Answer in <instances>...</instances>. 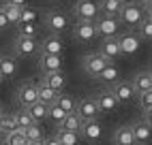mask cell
<instances>
[{"label": "cell", "instance_id": "ffe728a7", "mask_svg": "<svg viewBox=\"0 0 152 145\" xmlns=\"http://www.w3.org/2000/svg\"><path fill=\"white\" fill-rule=\"evenodd\" d=\"M96 7L105 13L103 17H114V19H118L120 11H122V2L120 0H101V4H96Z\"/></svg>", "mask_w": 152, "mask_h": 145}, {"label": "cell", "instance_id": "4316f807", "mask_svg": "<svg viewBox=\"0 0 152 145\" xmlns=\"http://www.w3.org/2000/svg\"><path fill=\"white\" fill-rule=\"evenodd\" d=\"M54 102H56V105L62 109L64 113H75V100H73V96H69V94H58Z\"/></svg>", "mask_w": 152, "mask_h": 145}, {"label": "cell", "instance_id": "9a60e30c", "mask_svg": "<svg viewBox=\"0 0 152 145\" xmlns=\"http://www.w3.org/2000/svg\"><path fill=\"white\" fill-rule=\"evenodd\" d=\"M41 83L60 94V90H62L64 83H66V77L62 75V70H58V72H47V75H43V81H41Z\"/></svg>", "mask_w": 152, "mask_h": 145}, {"label": "cell", "instance_id": "d6986e66", "mask_svg": "<svg viewBox=\"0 0 152 145\" xmlns=\"http://www.w3.org/2000/svg\"><path fill=\"white\" fill-rule=\"evenodd\" d=\"M0 11H2V15H4V19H7V24H15V26H17V24H22V11H24V9L2 2Z\"/></svg>", "mask_w": 152, "mask_h": 145}, {"label": "cell", "instance_id": "2e32d148", "mask_svg": "<svg viewBox=\"0 0 152 145\" xmlns=\"http://www.w3.org/2000/svg\"><path fill=\"white\" fill-rule=\"evenodd\" d=\"M101 56H103L107 62L116 60L118 56H122V51H120V45H118V38H105V43L101 45Z\"/></svg>", "mask_w": 152, "mask_h": 145}, {"label": "cell", "instance_id": "8992f818", "mask_svg": "<svg viewBox=\"0 0 152 145\" xmlns=\"http://www.w3.org/2000/svg\"><path fill=\"white\" fill-rule=\"evenodd\" d=\"M94 30H96V34L105 36V38H114L120 30V22L114 17H99L94 22Z\"/></svg>", "mask_w": 152, "mask_h": 145}, {"label": "cell", "instance_id": "f1b7e54d", "mask_svg": "<svg viewBox=\"0 0 152 145\" xmlns=\"http://www.w3.org/2000/svg\"><path fill=\"white\" fill-rule=\"evenodd\" d=\"M2 145H28V141H26V137H24V130L17 128V130H13V132H9Z\"/></svg>", "mask_w": 152, "mask_h": 145}, {"label": "cell", "instance_id": "603a6c76", "mask_svg": "<svg viewBox=\"0 0 152 145\" xmlns=\"http://www.w3.org/2000/svg\"><path fill=\"white\" fill-rule=\"evenodd\" d=\"M96 79L103 81V83H109V86H111V83H116V81L120 79V72H118V68H116L114 64H107V66L96 75Z\"/></svg>", "mask_w": 152, "mask_h": 145}, {"label": "cell", "instance_id": "74e56055", "mask_svg": "<svg viewBox=\"0 0 152 145\" xmlns=\"http://www.w3.org/2000/svg\"><path fill=\"white\" fill-rule=\"evenodd\" d=\"M43 143H45V145H60V141H58L56 137H49V139H43Z\"/></svg>", "mask_w": 152, "mask_h": 145}, {"label": "cell", "instance_id": "e0dca14e", "mask_svg": "<svg viewBox=\"0 0 152 145\" xmlns=\"http://www.w3.org/2000/svg\"><path fill=\"white\" fill-rule=\"evenodd\" d=\"M84 132V137L88 141H96L101 139V134H103V126L99 124V120H88V122H82V128H79Z\"/></svg>", "mask_w": 152, "mask_h": 145}, {"label": "cell", "instance_id": "277c9868", "mask_svg": "<svg viewBox=\"0 0 152 145\" xmlns=\"http://www.w3.org/2000/svg\"><path fill=\"white\" fill-rule=\"evenodd\" d=\"M144 17H146L144 15V9H141L139 4H135V7H122V11H120V15H118V22H122L129 28H135V26L141 24V19H144Z\"/></svg>", "mask_w": 152, "mask_h": 145}, {"label": "cell", "instance_id": "d4e9b609", "mask_svg": "<svg viewBox=\"0 0 152 145\" xmlns=\"http://www.w3.org/2000/svg\"><path fill=\"white\" fill-rule=\"evenodd\" d=\"M28 115L32 117L34 122H39V120H43V117H47V111H49V105H45V102H34V105H30L28 109Z\"/></svg>", "mask_w": 152, "mask_h": 145}, {"label": "cell", "instance_id": "cb8c5ba5", "mask_svg": "<svg viewBox=\"0 0 152 145\" xmlns=\"http://www.w3.org/2000/svg\"><path fill=\"white\" fill-rule=\"evenodd\" d=\"M56 96H58V92L49 90V88H47V86H43V83H37V100H39V102L52 105V102L56 100Z\"/></svg>", "mask_w": 152, "mask_h": 145}, {"label": "cell", "instance_id": "6da1fadb", "mask_svg": "<svg viewBox=\"0 0 152 145\" xmlns=\"http://www.w3.org/2000/svg\"><path fill=\"white\" fill-rule=\"evenodd\" d=\"M39 49H41V43L37 38H30V36H17L13 43V51L19 58H30V56L39 54Z\"/></svg>", "mask_w": 152, "mask_h": 145}, {"label": "cell", "instance_id": "1f68e13d", "mask_svg": "<svg viewBox=\"0 0 152 145\" xmlns=\"http://www.w3.org/2000/svg\"><path fill=\"white\" fill-rule=\"evenodd\" d=\"M24 137H26V141H39V139H43V132H41V126L34 122L32 126H28V128H24Z\"/></svg>", "mask_w": 152, "mask_h": 145}, {"label": "cell", "instance_id": "836d02e7", "mask_svg": "<svg viewBox=\"0 0 152 145\" xmlns=\"http://www.w3.org/2000/svg\"><path fill=\"white\" fill-rule=\"evenodd\" d=\"M56 139L60 141V145H75V143H77V132H66V130H58Z\"/></svg>", "mask_w": 152, "mask_h": 145}, {"label": "cell", "instance_id": "7402d4cb", "mask_svg": "<svg viewBox=\"0 0 152 145\" xmlns=\"http://www.w3.org/2000/svg\"><path fill=\"white\" fill-rule=\"evenodd\" d=\"M114 143H116V145H135L131 126H120V128L114 132Z\"/></svg>", "mask_w": 152, "mask_h": 145}, {"label": "cell", "instance_id": "f35d334b", "mask_svg": "<svg viewBox=\"0 0 152 145\" xmlns=\"http://www.w3.org/2000/svg\"><path fill=\"white\" fill-rule=\"evenodd\" d=\"M9 24H7V19H4V15H2V11H0V30H4Z\"/></svg>", "mask_w": 152, "mask_h": 145}, {"label": "cell", "instance_id": "5b68a950", "mask_svg": "<svg viewBox=\"0 0 152 145\" xmlns=\"http://www.w3.org/2000/svg\"><path fill=\"white\" fill-rule=\"evenodd\" d=\"M109 92L118 100V105H120V102H131V100L137 96L135 90H133V86H131V81H116V83H111Z\"/></svg>", "mask_w": 152, "mask_h": 145}, {"label": "cell", "instance_id": "9c48e42d", "mask_svg": "<svg viewBox=\"0 0 152 145\" xmlns=\"http://www.w3.org/2000/svg\"><path fill=\"white\" fill-rule=\"evenodd\" d=\"M47 28L52 30L54 34H62L64 30L69 28L66 15L60 13V11H49V13H47Z\"/></svg>", "mask_w": 152, "mask_h": 145}, {"label": "cell", "instance_id": "d590c367", "mask_svg": "<svg viewBox=\"0 0 152 145\" xmlns=\"http://www.w3.org/2000/svg\"><path fill=\"white\" fill-rule=\"evenodd\" d=\"M64 115H66V113L62 111V109H60L58 105H56V102H52V105H49V111H47V117H52L56 124H60V122H62L64 120Z\"/></svg>", "mask_w": 152, "mask_h": 145}, {"label": "cell", "instance_id": "b9f144b4", "mask_svg": "<svg viewBox=\"0 0 152 145\" xmlns=\"http://www.w3.org/2000/svg\"><path fill=\"white\" fill-rule=\"evenodd\" d=\"M4 115V109H2V105H0V117H2Z\"/></svg>", "mask_w": 152, "mask_h": 145}, {"label": "cell", "instance_id": "f546056e", "mask_svg": "<svg viewBox=\"0 0 152 145\" xmlns=\"http://www.w3.org/2000/svg\"><path fill=\"white\" fill-rule=\"evenodd\" d=\"M139 96V105L146 113V122H150V113H152V92H144V94H137Z\"/></svg>", "mask_w": 152, "mask_h": 145}, {"label": "cell", "instance_id": "3957f363", "mask_svg": "<svg viewBox=\"0 0 152 145\" xmlns=\"http://www.w3.org/2000/svg\"><path fill=\"white\" fill-rule=\"evenodd\" d=\"M75 113L79 115L82 122H88V120H99L101 111L96 107L94 98H82L79 102H75Z\"/></svg>", "mask_w": 152, "mask_h": 145}, {"label": "cell", "instance_id": "d6a6232c", "mask_svg": "<svg viewBox=\"0 0 152 145\" xmlns=\"http://www.w3.org/2000/svg\"><path fill=\"white\" fill-rule=\"evenodd\" d=\"M137 28H139V34L144 36L146 41L152 38V17H150V15H146L144 19H141V24H139Z\"/></svg>", "mask_w": 152, "mask_h": 145}, {"label": "cell", "instance_id": "5bb4252c", "mask_svg": "<svg viewBox=\"0 0 152 145\" xmlns=\"http://www.w3.org/2000/svg\"><path fill=\"white\" fill-rule=\"evenodd\" d=\"M39 54H49V56H60L62 54V41H60L58 34H52L47 36L43 43H41V49H39Z\"/></svg>", "mask_w": 152, "mask_h": 145}, {"label": "cell", "instance_id": "7a4b0ae2", "mask_svg": "<svg viewBox=\"0 0 152 145\" xmlns=\"http://www.w3.org/2000/svg\"><path fill=\"white\" fill-rule=\"evenodd\" d=\"M73 13L77 17V22H94L99 15V7L92 0H77L73 7Z\"/></svg>", "mask_w": 152, "mask_h": 145}, {"label": "cell", "instance_id": "ee69618b", "mask_svg": "<svg viewBox=\"0 0 152 145\" xmlns=\"http://www.w3.org/2000/svg\"><path fill=\"white\" fill-rule=\"evenodd\" d=\"M0 58H2V56H0Z\"/></svg>", "mask_w": 152, "mask_h": 145}, {"label": "cell", "instance_id": "e575fe53", "mask_svg": "<svg viewBox=\"0 0 152 145\" xmlns=\"http://www.w3.org/2000/svg\"><path fill=\"white\" fill-rule=\"evenodd\" d=\"M15 120H17V128H19V130H24V128H28V126H32V124H34V120L28 115L26 109L19 111V113H15Z\"/></svg>", "mask_w": 152, "mask_h": 145}, {"label": "cell", "instance_id": "ac0fdd59", "mask_svg": "<svg viewBox=\"0 0 152 145\" xmlns=\"http://www.w3.org/2000/svg\"><path fill=\"white\" fill-rule=\"evenodd\" d=\"M131 132H133V139H135V145H144L148 139H150V122H137L135 126H131Z\"/></svg>", "mask_w": 152, "mask_h": 145}, {"label": "cell", "instance_id": "8fae6325", "mask_svg": "<svg viewBox=\"0 0 152 145\" xmlns=\"http://www.w3.org/2000/svg\"><path fill=\"white\" fill-rule=\"evenodd\" d=\"M39 66H41L43 75H47V72H58L62 68V58L60 56H49V54H39Z\"/></svg>", "mask_w": 152, "mask_h": 145}, {"label": "cell", "instance_id": "ba28073f", "mask_svg": "<svg viewBox=\"0 0 152 145\" xmlns=\"http://www.w3.org/2000/svg\"><path fill=\"white\" fill-rule=\"evenodd\" d=\"M96 36V30H94V22H77L73 28V38L79 41V43H88Z\"/></svg>", "mask_w": 152, "mask_h": 145}, {"label": "cell", "instance_id": "52a82bcc", "mask_svg": "<svg viewBox=\"0 0 152 145\" xmlns=\"http://www.w3.org/2000/svg\"><path fill=\"white\" fill-rule=\"evenodd\" d=\"M107 64H111V62H107L103 56L99 54V51H96V54H88V56H84V70L88 72L90 77H94V79H96V75H99V72L103 70Z\"/></svg>", "mask_w": 152, "mask_h": 145}, {"label": "cell", "instance_id": "44dd1931", "mask_svg": "<svg viewBox=\"0 0 152 145\" xmlns=\"http://www.w3.org/2000/svg\"><path fill=\"white\" fill-rule=\"evenodd\" d=\"M79 128H82V120L77 113H66L64 120L58 124V130H66V132H79Z\"/></svg>", "mask_w": 152, "mask_h": 145}, {"label": "cell", "instance_id": "8d00e7d4", "mask_svg": "<svg viewBox=\"0 0 152 145\" xmlns=\"http://www.w3.org/2000/svg\"><path fill=\"white\" fill-rule=\"evenodd\" d=\"M2 2H7V4H13V7H19V9H22V7L26 4V0H2Z\"/></svg>", "mask_w": 152, "mask_h": 145}, {"label": "cell", "instance_id": "7c38bea8", "mask_svg": "<svg viewBox=\"0 0 152 145\" xmlns=\"http://www.w3.org/2000/svg\"><path fill=\"white\" fill-rule=\"evenodd\" d=\"M94 102H96V107L101 113H107V111H114L118 107V100L114 98V94H111L109 90H103V92H99V94L94 96Z\"/></svg>", "mask_w": 152, "mask_h": 145}, {"label": "cell", "instance_id": "4dcf8cb0", "mask_svg": "<svg viewBox=\"0 0 152 145\" xmlns=\"http://www.w3.org/2000/svg\"><path fill=\"white\" fill-rule=\"evenodd\" d=\"M118 45H120V51L122 54H133V51H137V41L133 36H124V38H120L118 41Z\"/></svg>", "mask_w": 152, "mask_h": 145}, {"label": "cell", "instance_id": "60d3db41", "mask_svg": "<svg viewBox=\"0 0 152 145\" xmlns=\"http://www.w3.org/2000/svg\"><path fill=\"white\" fill-rule=\"evenodd\" d=\"M137 2H139V4H146V7H150V2H152V0H137Z\"/></svg>", "mask_w": 152, "mask_h": 145}, {"label": "cell", "instance_id": "83f0119b", "mask_svg": "<svg viewBox=\"0 0 152 145\" xmlns=\"http://www.w3.org/2000/svg\"><path fill=\"white\" fill-rule=\"evenodd\" d=\"M17 64L13 58H0V77H13Z\"/></svg>", "mask_w": 152, "mask_h": 145}, {"label": "cell", "instance_id": "30bf717a", "mask_svg": "<svg viewBox=\"0 0 152 145\" xmlns=\"http://www.w3.org/2000/svg\"><path fill=\"white\" fill-rule=\"evenodd\" d=\"M135 94H144V92H152V72L150 70H141L131 79Z\"/></svg>", "mask_w": 152, "mask_h": 145}, {"label": "cell", "instance_id": "484cf974", "mask_svg": "<svg viewBox=\"0 0 152 145\" xmlns=\"http://www.w3.org/2000/svg\"><path fill=\"white\" fill-rule=\"evenodd\" d=\"M0 130H2V134H9L17 130V120H15V113H4L2 117H0Z\"/></svg>", "mask_w": 152, "mask_h": 145}, {"label": "cell", "instance_id": "ab89813d", "mask_svg": "<svg viewBox=\"0 0 152 145\" xmlns=\"http://www.w3.org/2000/svg\"><path fill=\"white\" fill-rule=\"evenodd\" d=\"M28 145H45L43 139H39V141H28Z\"/></svg>", "mask_w": 152, "mask_h": 145}, {"label": "cell", "instance_id": "4fadbf2b", "mask_svg": "<svg viewBox=\"0 0 152 145\" xmlns=\"http://www.w3.org/2000/svg\"><path fill=\"white\" fill-rule=\"evenodd\" d=\"M17 98H19V105H22L24 109H28L30 105L39 102L37 100V83H24L22 88H19Z\"/></svg>", "mask_w": 152, "mask_h": 145}, {"label": "cell", "instance_id": "7bdbcfd3", "mask_svg": "<svg viewBox=\"0 0 152 145\" xmlns=\"http://www.w3.org/2000/svg\"><path fill=\"white\" fill-rule=\"evenodd\" d=\"M0 134H2V130H0Z\"/></svg>", "mask_w": 152, "mask_h": 145}]
</instances>
